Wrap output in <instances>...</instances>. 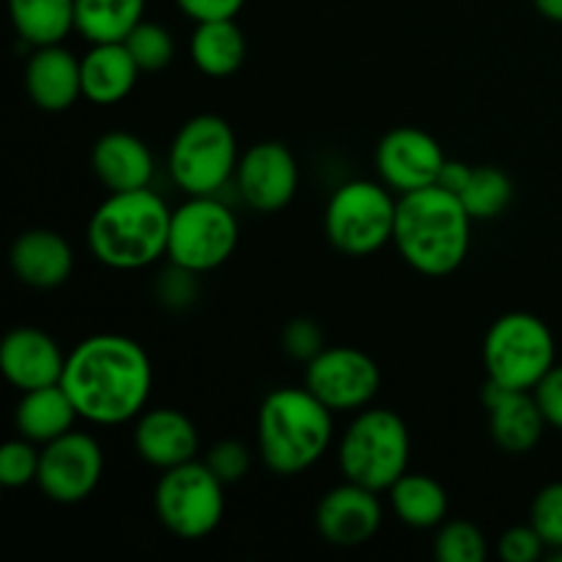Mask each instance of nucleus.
<instances>
[{
    "mask_svg": "<svg viewBox=\"0 0 562 562\" xmlns=\"http://www.w3.org/2000/svg\"><path fill=\"white\" fill-rule=\"evenodd\" d=\"M168 203L146 187L132 192H110L88 220V250L108 269L132 272L168 256Z\"/></svg>",
    "mask_w": 562,
    "mask_h": 562,
    "instance_id": "7ed1b4c3",
    "label": "nucleus"
},
{
    "mask_svg": "<svg viewBox=\"0 0 562 562\" xmlns=\"http://www.w3.org/2000/svg\"><path fill=\"white\" fill-rule=\"evenodd\" d=\"M190 58L195 69L206 77L236 75L247 58V38L236 20L195 22L190 36Z\"/></svg>",
    "mask_w": 562,
    "mask_h": 562,
    "instance_id": "b1692460",
    "label": "nucleus"
},
{
    "mask_svg": "<svg viewBox=\"0 0 562 562\" xmlns=\"http://www.w3.org/2000/svg\"><path fill=\"white\" fill-rule=\"evenodd\" d=\"M60 387L80 420L124 426L137 420L151 398L154 366L146 349L126 335H91L66 355Z\"/></svg>",
    "mask_w": 562,
    "mask_h": 562,
    "instance_id": "f257e3e1",
    "label": "nucleus"
},
{
    "mask_svg": "<svg viewBox=\"0 0 562 562\" xmlns=\"http://www.w3.org/2000/svg\"><path fill=\"white\" fill-rule=\"evenodd\" d=\"M412 439L404 417L382 406L355 412L338 442V467L344 481L360 483L373 492H390L409 472Z\"/></svg>",
    "mask_w": 562,
    "mask_h": 562,
    "instance_id": "39448f33",
    "label": "nucleus"
},
{
    "mask_svg": "<svg viewBox=\"0 0 562 562\" xmlns=\"http://www.w3.org/2000/svg\"><path fill=\"white\" fill-rule=\"evenodd\" d=\"M554 335L543 318L532 313H505L483 338V366L488 382L508 390H532L558 362Z\"/></svg>",
    "mask_w": 562,
    "mask_h": 562,
    "instance_id": "0eeeda50",
    "label": "nucleus"
},
{
    "mask_svg": "<svg viewBox=\"0 0 562 562\" xmlns=\"http://www.w3.org/2000/svg\"><path fill=\"white\" fill-rule=\"evenodd\" d=\"M461 201L472 220H494L514 201V181L497 165H477L472 168V179L461 192Z\"/></svg>",
    "mask_w": 562,
    "mask_h": 562,
    "instance_id": "cd10ccee",
    "label": "nucleus"
},
{
    "mask_svg": "<svg viewBox=\"0 0 562 562\" xmlns=\"http://www.w3.org/2000/svg\"><path fill=\"white\" fill-rule=\"evenodd\" d=\"M38 461L42 450H36V442L25 437L11 439L0 448V483L5 488L31 486L38 477Z\"/></svg>",
    "mask_w": 562,
    "mask_h": 562,
    "instance_id": "7c9ffc66",
    "label": "nucleus"
},
{
    "mask_svg": "<svg viewBox=\"0 0 562 562\" xmlns=\"http://www.w3.org/2000/svg\"><path fill=\"white\" fill-rule=\"evenodd\" d=\"M305 387L333 412H360L382 387L376 360L355 346H327L305 366Z\"/></svg>",
    "mask_w": 562,
    "mask_h": 562,
    "instance_id": "9b49d317",
    "label": "nucleus"
},
{
    "mask_svg": "<svg viewBox=\"0 0 562 562\" xmlns=\"http://www.w3.org/2000/svg\"><path fill=\"white\" fill-rule=\"evenodd\" d=\"M395 212L398 201L384 181H346L329 195L324 209V234L344 256H373L393 241Z\"/></svg>",
    "mask_w": 562,
    "mask_h": 562,
    "instance_id": "423d86ee",
    "label": "nucleus"
},
{
    "mask_svg": "<svg viewBox=\"0 0 562 562\" xmlns=\"http://www.w3.org/2000/svg\"><path fill=\"white\" fill-rule=\"evenodd\" d=\"M143 11L146 0H75V31L91 44L126 42Z\"/></svg>",
    "mask_w": 562,
    "mask_h": 562,
    "instance_id": "a878e982",
    "label": "nucleus"
},
{
    "mask_svg": "<svg viewBox=\"0 0 562 562\" xmlns=\"http://www.w3.org/2000/svg\"><path fill=\"white\" fill-rule=\"evenodd\" d=\"M25 91L44 113H64L82 97L80 58L60 44L33 47L25 66Z\"/></svg>",
    "mask_w": 562,
    "mask_h": 562,
    "instance_id": "6ab92c4d",
    "label": "nucleus"
},
{
    "mask_svg": "<svg viewBox=\"0 0 562 562\" xmlns=\"http://www.w3.org/2000/svg\"><path fill=\"white\" fill-rule=\"evenodd\" d=\"M532 395H536L538 406H541L549 426L562 431V366H554L552 371L538 382Z\"/></svg>",
    "mask_w": 562,
    "mask_h": 562,
    "instance_id": "c9c22d12",
    "label": "nucleus"
},
{
    "mask_svg": "<svg viewBox=\"0 0 562 562\" xmlns=\"http://www.w3.org/2000/svg\"><path fill=\"white\" fill-rule=\"evenodd\" d=\"M104 472V453L86 431H66L64 437L42 445L36 486L58 505H77L97 492Z\"/></svg>",
    "mask_w": 562,
    "mask_h": 562,
    "instance_id": "f8f14e48",
    "label": "nucleus"
},
{
    "mask_svg": "<svg viewBox=\"0 0 562 562\" xmlns=\"http://www.w3.org/2000/svg\"><path fill=\"white\" fill-rule=\"evenodd\" d=\"M547 552V543L532 525H516L497 541V554L505 562H536Z\"/></svg>",
    "mask_w": 562,
    "mask_h": 562,
    "instance_id": "f704fd0d",
    "label": "nucleus"
},
{
    "mask_svg": "<svg viewBox=\"0 0 562 562\" xmlns=\"http://www.w3.org/2000/svg\"><path fill=\"white\" fill-rule=\"evenodd\" d=\"M239 245V220L217 195H190L170 214L168 261L192 274L223 267Z\"/></svg>",
    "mask_w": 562,
    "mask_h": 562,
    "instance_id": "9d476101",
    "label": "nucleus"
},
{
    "mask_svg": "<svg viewBox=\"0 0 562 562\" xmlns=\"http://www.w3.org/2000/svg\"><path fill=\"white\" fill-rule=\"evenodd\" d=\"M9 261L16 280L31 289H58L71 278L75 252L58 231L31 228L16 236Z\"/></svg>",
    "mask_w": 562,
    "mask_h": 562,
    "instance_id": "aec40b11",
    "label": "nucleus"
},
{
    "mask_svg": "<svg viewBox=\"0 0 562 562\" xmlns=\"http://www.w3.org/2000/svg\"><path fill=\"white\" fill-rule=\"evenodd\" d=\"M126 49L132 53L135 64L140 66V71H159L165 66H170L176 55L173 36L165 25L159 22H146L143 20L135 31L126 36Z\"/></svg>",
    "mask_w": 562,
    "mask_h": 562,
    "instance_id": "c756f323",
    "label": "nucleus"
},
{
    "mask_svg": "<svg viewBox=\"0 0 562 562\" xmlns=\"http://www.w3.org/2000/svg\"><path fill=\"white\" fill-rule=\"evenodd\" d=\"M483 404L488 409V426H492V437L499 450L510 456H525L541 442L543 428L549 423L532 393L486 382Z\"/></svg>",
    "mask_w": 562,
    "mask_h": 562,
    "instance_id": "a211bd4d",
    "label": "nucleus"
},
{
    "mask_svg": "<svg viewBox=\"0 0 562 562\" xmlns=\"http://www.w3.org/2000/svg\"><path fill=\"white\" fill-rule=\"evenodd\" d=\"M135 450L148 467L157 470H173V467L195 461L201 437L198 428L184 412L170 409V406H154L143 409L135 420Z\"/></svg>",
    "mask_w": 562,
    "mask_h": 562,
    "instance_id": "f3484780",
    "label": "nucleus"
},
{
    "mask_svg": "<svg viewBox=\"0 0 562 562\" xmlns=\"http://www.w3.org/2000/svg\"><path fill=\"white\" fill-rule=\"evenodd\" d=\"M532 3H536V9L541 11L547 20L562 22V0H532Z\"/></svg>",
    "mask_w": 562,
    "mask_h": 562,
    "instance_id": "ea45409f",
    "label": "nucleus"
},
{
    "mask_svg": "<svg viewBox=\"0 0 562 562\" xmlns=\"http://www.w3.org/2000/svg\"><path fill=\"white\" fill-rule=\"evenodd\" d=\"M91 168L108 192H132L151 187L154 154L132 132H104L91 151Z\"/></svg>",
    "mask_w": 562,
    "mask_h": 562,
    "instance_id": "412c9836",
    "label": "nucleus"
},
{
    "mask_svg": "<svg viewBox=\"0 0 562 562\" xmlns=\"http://www.w3.org/2000/svg\"><path fill=\"white\" fill-rule=\"evenodd\" d=\"M236 165H239V146L223 115H192L170 143V179L187 195H217L236 176Z\"/></svg>",
    "mask_w": 562,
    "mask_h": 562,
    "instance_id": "6e6552de",
    "label": "nucleus"
},
{
    "mask_svg": "<svg viewBox=\"0 0 562 562\" xmlns=\"http://www.w3.org/2000/svg\"><path fill=\"white\" fill-rule=\"evenodd\" d=\"M472 179V165L467 162H456V159H448L442 168V173H439V187H445L448 192H453V195L461 198V192L467 190V184H470Z\"/></svg>",
    "mask_w": 562,
    "mask_h": 562,
    "instance_id": "58836bf2",
    "label": "nucleus"
},
{
    "mask_svg": "<svg viewBox=\"0 0 562 562\" xmlns=\"http://www.w3.org/2000/svg\"><path fill=\"white\" fill-rule=\"evenodd\" d=\"M9 16L22 42L49 47L75 31V0H9Z\"/></svg>",
    "mask_w": 562,
    "mask_h": 562,
    "instance_id": "bb28decb",
    "label": "nucleus"
},
{
    "mask_svg": "<svg viewBox=\"0 0 562 562\" xmlns=\"http://www.w3.org/2000/svg\"><path fill=\"white\" fill-rule=\"evenodd\" d=\"M283 351L296 362H311L313 357L322 355L327 346H324V333L313 318H294V322L285 324L283 335Z\"/></svg>",
    "mask_w": 562,
    "mask_h": 562,
    "instance_id": "473e14b6",
    "label": "nucleus"
},
{
    "mask_svg": "<svg viewBox=\"0 0 562 562\" xmlns=\"http://www.w3.org/2000/svg\"><path fill=\"white\" fill-rule=\"evenodd\" d=\"M387 494L395 516L412 530H437L448 516V492L423 472H404Z\"/></svg>",
    "mask_w": 562,
    "mask_h": 562,
    "instance_id": "393cba45",
    "label": "nucleus"
},
{
    "mask_svg": "<svg viewBox=\"0 0 562 562\" xmlns=\"http://www.w3.org/2000/svg\"><path fill=\"white\" fill-rule=\"evenodd\" d=\"M154 510L170 536L181 541H203L223 521L225 483L209 470L206 461H187L159 475Z\"/></svg>",
    "mask_w": 562,
    "mask_h": 562,
    "instance_id": "1a4fd4ad",
    "label": "nucleus"
},
{
    "mask_svg": "<svg viewBox=\"0 0 562 562\" xmlns=\"http://www.w3.org/2000/svg\"><path fill=\"white\" fill-rule=\"evenodd\" d=\"M472 241V217L464 201L431 184L398 195L393 245L415 272L445 278L464 263Z\"/></svg>",
    "mask_w": 562,
    "mask_h": 562,
    "instance_id": "f03ea898",
    "label": "nucleus"
},
{
    "mask_svg": "<svg viewBox=\"0 0 562 562\" xmlns=\"http://www.w3.org/2000/svg\"><path fill=\"white\" fill-rule=\"evenodd\" d=\"M234 179L241 201L252 212L274 214L294 201L300 190V165L285 143L263 140L241 154Z\"/></svg>",
    "mask_w": 562,
    "mask_h": 562,
    "instance_id": "ddd939ff",
    "label": "nucleus"
},
{
    "mask_svg": "<svg viewBox=\"0 0 562 562\" xmlns=\"http://www.w3.org/2000/svg\"><path fill=\"white\" fill-rule=\"evenodd\" d=\"M250 450L236 439H223V442L212 445L206 456V467L228 486V483L241 481L250 472Z\"/></svg>",
    "mask_w": 562,
    "mask_h": 562,
    "instance_id": "72a5a7b5",
    "label": "nucleus"
},
{
    "mask_svg": "<svg viewBox=\"0 0 562 562\" xmlns=\"http://www.w3.org/2000/svg\"><path fill=\"white\" fill-rule=\"evenodd\" d=\"M384 519L382 499L373 488L344 481L329 488L316 508L318 536L340 549L362 547L379 532Z\"/></svg>",
    "mask_w": 562,
    "mask_h": 562,
    "instance_id": "2eb2a0df",
    "label": "nucleus"
},
{
    "mask_svg": "<svg viewBox=\"0 0 562 562\" xmlns=\"http://www.w3.org/2000/svg\"><path fill=\"white\" fill-rule=\"evenodd\" d=\"M77 417L80 415H77L66 390L60 384H49V387L22 393L20 404L14 409V426L20 437L31 439L36 445H47L53 439L64 437L66 431H71Z\"/></svg>",
    "mask_w": 562,
    "mask_h": 562,
    "instance_id": "5701e85b",
    "label": "nucleus"
},
{
    "mask_svg": "<svg viewBox=\"0 0 562 562\" xmlns=\"http://www.w3.org/2000/svg\"><path fill=\"white\" fill-rule=\"evenodd\" d=\"M335 412L307 387H280L258 409V453L274 475H300L324 459L335 437Z\"/></svg>",
    "mask_w": 562,
    "mask_h": 562,
    "instance_id": "20e7f679",
    "label": "nucleus"
},
{
    "mask_svg": "<svg viewBox=\"0 0 562 562\" xmlns=\"http://www.w3.org/2000/svg\"><path fill=\"white\" fill-rule=\"evenodd\" d=\"M434 558L439 562H483L488 558L486 536L467 519L442 521L434 538Z\"/></svg>",
    "mask_w": 562,
    "mask_h": 562,
    "instance_id": "c85d7f7f",
    "label": "nucleus"
},
{
    "mask_svg": "<svg viewBox=\"0 0 562 562\" xmlns=\"http://www.w3.org/2000/svg\"><path fill=\"white\" fill-rule=\"evenodd\" d=\"M247 0H176L181 11L190 16L192 22L206 20H236Z\"/></svg>",
    "mask_w": 562,
    "mask_h": 562,
    "instance_id": "e433bc0d",
    "label": "nucleus"
},
{
    "mask_svg": "<svg viewBox=\"0 0 562 562\" xmlns=\"http://www.w3.org/2000/svg\"><path fill=\"white\" fill-rule=\"evenodd\" d=\"M80 75L82 97L99 108H110L135 91L140 66L135 64L124 42L91 44V49L80 58Z\"/></svg>",
    "mask_w": 562,
    "mask_h": 562,
    "instance_id": "4be33fe9",
    "label": "nucleus"
},
{
    "mask_svg": "<svg viewBox=\"0 0 562 562\" xmlns=\"http://www.w3.org/2000/svg\"><path fill=\"white\" fill-rule=\"evenodd\" d=\"M373 162H376L379 179L395 195H406V192L437 184L448 157L437 137L428 132L417 126H395L379 140Z\"/></svg>",
    "mask_w": 562,
    "mask_h": 562,
    "instance_id": "4468645a",
    "label": "nucleus"
},
{
    "mask_svg": "<svg viewBox=\"0 0 562 562\" xmlns=\"http://www.w3.org/2000/svg\"><path fill=\"white\" fill-rule=\"evenodd\" d=\"M195 278L198 274H192V272H187V269L173 267V263H170V272L165 274L162 285H159V296H162L165 305H170V307L190 305L192 296H195Z\"/></svg>",
    "mask_w": 562,
    "mask_h": 562,
    "instance_id": "4c0bfd02",
    "label": "nucleus"
},
{
    "mask_svg": "<svg viewBox=\"0 0 562 562\" xmlns=\"http://www.w3.org/2000/svg\"><path fill=\"white\" fill-rule=\"evenodd\" d=\"M530 525L543 538L549 552L562 549V481L549 483L530 505Z\"/></svg>",
    "mask_w": 562,
    "mask_h": 562,
    "instance_id": "2f4dec72",
    "label": "nucleus"
},
{
    "mask_svg": "<svg viewBox=\"0 0 562 562\" xmlns=\"http://www.w3.org/2000/svg\"><path fill=\"white\" fill-rule=\"evenodd\" d=\"M66 355L58 340L36 327H16L0 344V371L20 393L60 384Z\"/></svg>",
    "mask_w": 562,
    "mask_h": 562,
    "instance_id": "dca6fc26",
    "label": "nucleus"
}]
</instances>
